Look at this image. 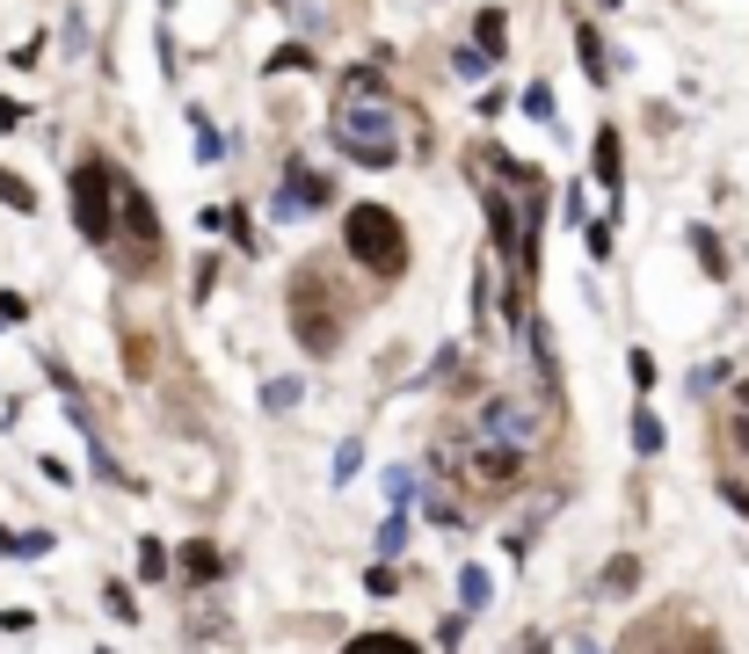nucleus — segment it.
Segmentation results:
<instances>
[{"label":"nucleus","mask_w":749,"mask_h":654,"mask_svg":"<svg viewBox=\"0 0 749 654\" xmlns=\"http://www.w3.org/2000/svg\"><path fill=\"white\" fill-rule=\"evenodd\" d=\"M342 247L365 262L371 276H401L408 270V225L393 219L386 204H349L342 219Z\"/></svg>","instance_id":"1"},{"label":"nucleus","mask_w":749,"mask_h":654,"mask_svg":"<svg viewBox=\"0 0 749 654\" xmlns=\"http://www.w3.org/2000/svg\"><path fill=\"white\" fill-rule=\"evenodd\" d=\"M436 458L452 465L473 495H509L517 473H524L517 451H495V444H481V436H436Z\"/></svg>","instance_id":"2"},{"label":"nucleus","mask_w":749,"mask_h":654,"mask_svg":"<svg viewBox=\"0 0 749 654\" xmlns=\"http://www.w3.org/2000/svg\"><path fill=\"white\" fill-rule=\"evenodd\" d=\"M335 146H342L349 160H365V168H393V160H401L393 109H386V103H342V117H335Z\"/></svg>","instance_id":"3"},{"label":"nucleus","mask_w":749,"mask_h":654,"mask_svg":"<svg viewBox=\"0 0 749 654\" xmlns=\"http://www.w3.org/2000/svg\"><path fill=\"white\" fill-rule=\"evenodd\" d=\"M109 211H117V175H109V160H81V168H73V225H81V241H95V247L109 241Z\"/></svg>","instance_id":"4"},{"label":"nucleus","mask_w":749,"mask_h":654,"mask_svg":"<svg viewBox=\"0 0 749 654\" xmlns=\"http://www.w3.org/2000/svg\"><path fill=\"white\" fill-rule=\"evenodd\" d=\"M473 436H481V444H495V451H517V458H524V451H531V444L546 436V414L531 408V400L495 393L488 408H481V430H473Z\"/></svg>","instance_id":"5"},{"label":"nucleus","mask_w":749,"mask_h":654,"mask_svg":"<svg viewBox=\"0 0 749 654\" xmlns=\"http://www.w3.org/2000/svg\"><path fill=\"white\" fill-rule=\"evenodd\" d=\"M292 327H298L306 357H328L335 349V320H320V276L314 270H298V284H292Z\"/></svg>","instance_id":"6"},{"label":"nucleus","mask_w":749,"mask_h":654,"mask_svg":"<svg viewBox=\"0 0 749 654\" xmlns=\"http://www.w3.org/2000/svg\"><path fill=\"white\" fill-rule=\"evenodd\" d=\"M314 204H328V182H320L306 160H292V168H284V197L270 211H277V219H298V211H314Z\"/></svg>","instance_id":"7"},{"label":"nucleus","mask_w":749,"mask_h":654,"mask_svg":"<svg viewBox=\"0 0 749 654\" xmlns=\"http://www.w3.org/2000/svg\"><path fill=\"white\" fill-rule=\"evenodd\" d=\"M590 168H597V182H604V190H619V175H626V154H619V124H604V131H597Z\"/></svg>","instance_id":"8"},{"label":"nucleus","mask_w":749,"mask_h":654,"mask_svg":"<svg viewBox=\"0 0 749 654\" xmlns=\"http://www.w3.org/2000/svg\"><path fill=\"white\" fill-rule=\"evenodd\" d=\"M509 44V22H503V8H481V22H473V52L481 59H495Z\"/></svg>","instance_id":"9"},{"label":"nucleus","mask_w":749,"mask_h":654,"mask_svg":"<svg viewBox=\"0 0 749 654\" xmlns=\"http://www.w3.org/2000/svg\"><path fill=\"white\" fill-rule=\"evenodd\" d=\"M342 654H422L415 640H401V633H357Z\"/></svg>","instance_id":"10"},{"label":"nucleus","mask_w":749,"mask_h":654,"mask_svg":"<svg viewBox=\"0 0 749 654\" xmlns=\"http://www.w3.org/2000/svg\"><path fill=\"white\" fill-rule=\"evenodd\" d=\"M182 574H190V582H211V574H219V546H211V538H190V552H182Z\"/></svg>","instance_id":"11"},{"label":"nucleus","mask_w":749,"mask_h":654,"mask_svg":"<svg viewBox=\"0 0 749 654\" xmlns=\"http://www.w3.org/2000/svg\"><path fill=\"white\" fill-rule=\"evenodd\" d=\"M458 603H466V611H488V603H495L488 568H466V574H458Z\"/></svg>","instance_id":"12"},{"label":"nucleus","mask_w":749,"mask_h":654,"mask_svg":"<svg viewBox=\"0 0 749 654\" xmlns=\"http://www.w3.org/2000/svg\"><path fill=\"white\" fill-rule=\"evenodd\" d=\"M633 451H647V458L663 451V414L655 408H633Z\"/></svg>","instance_id":"13"},{"label":"nucleus","mask_w":749,"mask_h":654,"mask_svg":"<svg viewBox=\"0 0 749 654\" xmlns=\"http://www.w3.org/2000/svg\"><path fill=\"white\" fill-rule=\"evenodd\" d=\"M576 52H582V66H590V81H611V73H604V36H597L590 22L576 30Z\"/></svg>","instance_id":"14"},{"label":"nucleus","mask_w":749,"mask_h":654,"mask_svg":"<svg viewBox=\"0 0 749 654\" xmlns=\"http://www.w3.org/2000/svg\"><path fill=\"white\" fill-rule=\"evenodd\" d=\"M401 546H408V509H393V517L379 524V552H386V560H393V552H401Z\"/></svg>","instance_id":"15"},{"label":"nucleus","mask_w":749,"mask_h":654,"mask_svg":"<svg viewBox=\"0 0 749 654\" xmlns=\"http://www.w3.org/2000/svg\"><path fill=\"white\" fill-rule=\"evenodd\" d=\"M386 502H393V509H408V502H415V473H408V465H393V473H386Z\"/></svg>","instance_id":"16"},{"label":"nucleus","mask_w":749,"mask_h":654,"mask_svg":"<svg viewBox=\"0 0 749 654\" xmlns=\"http://www.w3.org/2000/svg\"><path fill=\"white\" fill-rule=\"evenodd\" d=\"M103 603H109V619H124V625L139 619V597H131L124 582H109V589H103Z\"/></svg>","instance_id":"17"},{"label":"nucleus","mask_w":749,"mask_h":654,"mask_svg":"<svg viewBox=\"0 0 749 654\" xmlns=\"http://www.w3.org/2000/svg\"><path fill=\"white\" fill-rule=\"evenodd\" d=\"M452 73H458V81H488V59L473 52V44H458V52H452Z\"/></svg>","instance_id":"18"},{"label":"nucleus","mask_w":749,"mask_h":654,"mask_svg":"<svg viewBox=\"0 0 749 654\" xmlns=\"http://www.w3.org/2000/svg\"><path fill=\"white\" fill-rule=\"evenodd\" d=\"M633 582H641V560H611V568H604V589H611V597H619V589H633Z\"/></svg>","instance_id":"19"},{"label":"nucleus","mask_w":749,"mask_h":654,"mask_svg":"<svg viewBox=\"0 0 749 654\" xmlns=\"http://www.w3.org/2000/svg\"><path fill=\"white\" fill-rule=\"evenodd\" d=\"M219 154H226V138L211 131V117H197V160H219Z\"/></svg>","instance_id":"20"},{"label":"nucleus","mask_w":749,"mask_h":654,"mask_svg":"<svg viewBox=\"0 0 749 654\" xmlns=\"http://www.w3.org/2000/svg\"><path fill=\"white\" fill-rule=\"evenodd\" d=\"M139 574H146V582H160V574H168V552H160L154 538H146V546H139Z\"/></svg>","instance_id":"21"},{"label":"nucleus","mask_w":749,"mask_h":654,"mask_svg":"<svg viewBox=\"0 0 749 654\" xmlns=\"http://www.w3.org/2000/svg\"><path fill=\"white\" fill-rule=\"evenodd\" d=\"M357 465H365V444H357V436H349V444L335 451V481H349V473H357Z\"/></svg>","instance_id":"22"},{"label":"nucleus","mask_w":749,"mask_h":654,"mask_svg":"<svg viewBox=\"0 0 749 654\" xmlns=\"http://www.w3.org/2000/svg\"><path fill=\"white\" fill-rule=\"evenodd\" d=\"M0 204H15V211H36V197H30V190H22L15 175H0Z\"/></svg>","instance_id":"23"},{"label":"nucleus","mask_w":749,"mask_h":654,"mask_svg":"<svg viewBox=\"0 0 749 654\" xmlns=\"http://www.w3.org/2000/svg\"><path fill=\"white\" fill-rule=\"evenodd\" d=\"M422 509H430V517H436V524H466V509H458V502H452V495H430V502H422Z\"/></svg>","instance_id":"24"},{"label":"nucleus","mask_w":749,"mask_h":654,"mask_svg":"<svg viewBox=\"0 0 749 654\" xmlns=\"http://www.w3.org/2000/svg\"><path fill=\"white\" fill-rule=\"evenodd\" d=\"M626 371H633V386H655V357H647V349H633Z\"/></svg>","instance_id":"25"},{"label":"nucleus","mask_w":749,"mask_h":654,"mask_svg":"<svg viewBox=\"0 0 749 654\" xmlns=\"http://www.w3.org/2000/svg\"><path fill=\"white\" fill-rule=\"evenodd\" d=\"M524 109H531V117L546 124V117H553V87H531V95H524Z\"/></svg>","instance_id":"26"},{"label":"nucleus","mask_w":749,"mask_h":654,"mask_svg":"<svg viewBox=\"0 0 749 654\" xmlns=\"http://www.w3.org/2000/svg\"><path fill=\"white\" fill-rule=\"evenodd\" d=\"M365 589H371V597H393L401 582H393V568H371V574H365Z\"/></svg>","instance_id":"27"},{"label":"nucleus","mask_w":749,"mask_h":654,"mask_svg":"<svg viewBox=\"0 0 749 654\" xmlns=\"http://www.w3.org/2000/svg\"><path fill=\"white\" fill-rule=\"evenodd\" d=\"M262 400H270V408H292V400H298V379H277V386H270Z\"/></svg>","instance_id":"28"},{"label":"nucleus","mask_w":749,"mask_h":654,"mask_svg":"<svg viewBox=\"0 0 749 654\" xmlns=\"http://www.w3.org/2000/svg\"><path fill=\"white\" fill-rule=\"evenodd\" d=\"M735 408H749V379H742V386H735Z\"/></svg>","instance_id":"29"},{"label":"nucleus","mask_w":749,"mask_h":654,"mask_svg":"<svg viewBox=\"0 0 749 654\" xmlns=\"http://www.w3.org/2000/svg\"><path fill=\"white\" fill-rule=\"evenodd\" d=\"M698 654H714V647H698Z\"/></svg>","instance_id":"30"}]
</instances>
